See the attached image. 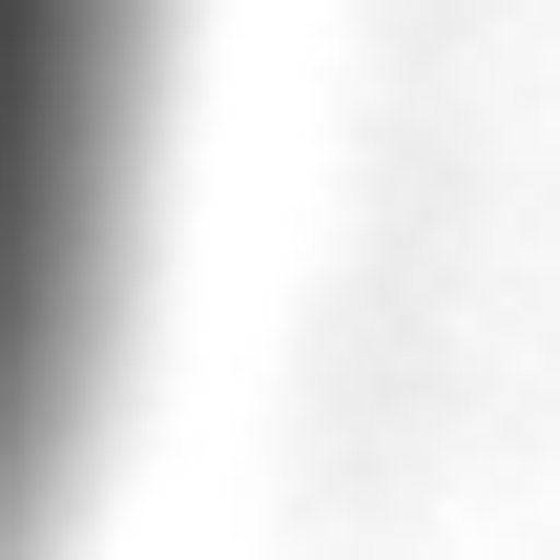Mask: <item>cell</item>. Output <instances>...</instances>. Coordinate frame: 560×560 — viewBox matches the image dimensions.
<instances>
[{"instance_id": "cell-1", "label": "cell", "mask_w": 560, "mask_h": 560, "mask_svg": "<svg viewBox=\"0 0 560 560\" xmlns=\"http://www.w3.org/2000/svg\"><path fill=\"white\" fill-rule=\"evenodd\" d=\"M166 62L187 0H0V560H62L104 478L166 229Z\"/></svg>"}]
</instances>
